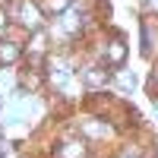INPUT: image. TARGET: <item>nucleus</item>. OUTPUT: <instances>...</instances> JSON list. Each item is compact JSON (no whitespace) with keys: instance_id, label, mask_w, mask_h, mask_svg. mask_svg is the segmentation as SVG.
<instances>
[{"instance_id":"obj_4","label":"nucleus","mask_w":158,"mask_h":158,"mask_svg":"<svg viewBox=\"0 0 158 158\" xmlns=\"http://www.w3.org/2000/svg\"><path fill=\"white\" fill-rule=\"evenodd\" d=\"M54 155L57 158H85V146L82 142H60Z\"/></svg>"},{"instance_id":"obj_7","label":"nucleus","mask_w":158,"mask_h":158,"mask_svg":"<svg viewBox=\"0 0 158 158\" xmlns=\"http://www.w3.org/2000/svg\"><path fill=\"white\" fill-rule=\"evenodd\" d=\"M3 25H6V19H3V13H0V29H3Z\"/></svg>"},{"instance_id":"obj_5","label":"nucleus","mask_w":158,"mask_h":158,"mask_svg":"<svg viewBox=\"0 0 158 158\" xmlns=\"http://www.w3.org/2000/svg\"><path fill=\"white\" fill-rule=\"evenodd\" d=\"M19 57H22V48L16 41H3V44H0V60H3V63H16Z\"/></svg>"},{"instance_id":"obj_8","label":"nucleus","mask_w":158,"mask_h":158,"mask_svg":"<svg viewBox=\"0 0 158 158\" xmlns=\"http://www.w3.org/2000/svg\"><path fill=\"white\" fill-rule=\"evenodd\" d=\"M0 149H3V142H0Z\"/></svg>"},{"instance_id":"obj_2","label":"nucleus","mask_w":158,"mask_h":158,"mask_svg":"<svg viewBox=\"0 0 158 158\" xmlns=\"http://www.w3.org/2000/svg\"><path fill=\"white\" fill-rule=\"evenodd\" d=\"M82 82H85L89 89H101V85L111 82V70H104V67H89V70H82Z\"/></svg>"},{"instance_id":"obj_3","label":"nucleus","mask_w":158,"mask_h":158,"mask_svg":"<svg viewBox=\"0 0 158 158\" xmlns=\"http://www.w3.org/2000/svg\"><path fill=\"white\" fill-rule=\"evenodd\" d=\"M104 54H108V67H123V60H127V44L120 41V38H114Z\"/></svg>"},{"instance_id":"obj_6","label":"nucleus","mask_w":158,"mask_h":158,"mask_svg":"<svg viewBox=\"0 0 158 158\" xmlns=\"http://www.w3.org/2000/svg\"><path fill=\"white\" fill-rule=\"evenodd\" d=\"M158 85V67H155V73H152V89Z\"/></svg>"},{"instance_id":"obj_1","label":"nucleus","mask_w":158,"mask_h":158,"mask_svg":"<svg viewBox=\"0 0 158 158\" xmlns=\"http://www.w3.org/2000/svg\"><path fill=\"white\" fill-rule=\"evenodd\" d=\"M10 16L13 19H16L19 25H25V29H41V6H38V3H32V0H13V3H10Z\"/></svg>"},{"instance_id":"obj_9","label":"nucleus","mask_w":158,"mask_h":158,"mask_svg":"<svg viewBox=\"0 0 158 158\" xmlns=\"http://www.w3.org/2000/svg\"><path fill=\"white\" fill-rule=\"evenodd\" d=\"M123 158H130V155H123Z\"/></svg>"}]
</instances>
